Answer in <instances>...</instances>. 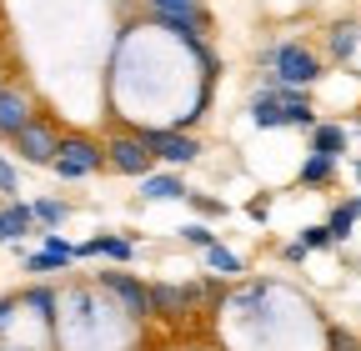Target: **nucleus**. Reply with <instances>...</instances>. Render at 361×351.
Listing matches in <instances>:
<instances>
[{
    "mask_svg": "<svg viewBox=\"0 0 361 351\" xmlns=\"http://www.w3.org/2000/svg\"><path fill=\"white\" fill-rule=\"evenodd\" d=\"M71 256H75V261H96V256H106V261H116V266H126V261L135 256V241H130V236H96V241L71 246Z\"/></svg>",
    "mask_w": 361,
    "mask_h": 351,
    "instance_id": "nucleus-9",
    "label": "nucleus"
},
{
    "mask_svg": "<svg viewBox=\"0 0 361 351\" xmlns=\"http://www.w3.org/2000/svg\"><path fill=\"white\" fill-rule=\"evenodd\" d=\"M151 146L141 141V136H135V130H121V136L106 146V166L111 171H121V176H146L151 171Z\"/></svg>",
    "mask_w": 361,
    "mask_h": 351,
    "instance_id": "nucleus-7",
    "label": "nucleus"
},
{
    "mask_svg": "<svg viewBox=\"0 0 361 351\" xmlns=\"http://www.w3.org/2000/svg\"><path fill=\"white\" fill-rule=\"evenodd\" d=\"M206 266L216 271V276H241V256H231V251H226V246H206Z\"/></svg>",
    "mask_w": 361,
    "mask_h": 351,
    "instance_id": "nucleus-21",
    "label": "nucleus"
},
{
    "mask_svg": "<svg viewBox=\"0 0 361 351\" xmlns=\"http://www.w3.org/2000/svg\"><path fill=\"white\" fill-rule=\"evenodd\" d=\"M30 216H35V226H45V231H56L61 221H66V201H30Z\"/></svg>",
    "mask_w": 361,
    "mask_h": 351,
    "instance_id": "nucleus-20",
    "label": "nucleus"
},
{
    "mask_svg": "<svg viewBox=\"0 0 361 351\" xmlns=\"http://www.w3.org/2000/svg\"><path fill=\"white\" fill-rule=\"evenodd\" d=\"M71 261H75V256H71V246H66L56 231H45V246H40L35 256H25V271H30V276H45V271L71 266Z\"/></svg>",
    "mask_w": 361,
    "mask_h": 351,
    "instance_id": "nucleus-11",
    "label": "nucleus"
},
{
    "mask_svg": "<svg viewBox=\"0 0 361 351\" xmlns=\"http://www.w3.org/2000/svg\"><path fill=\"white\" fill-rule=\"evenodd\" d=\"M186 201H191V206H196L201 216H221V211H226L221 201H211V196H201V191H186Z\"/></svg>",
    "mask_w": 361,
    "mask_h": 351,
    "instance_id": "nucleus-24",
    "label": "nucleus"
},
{
    "mask_svg": "<svg viewBox=\"0 0 361 351\" xmlns=\"http://www.w3.org/2000/svg\"><path fill=\"white\" fill-rule=\"evenodd\" d=\"M16 312H20V296H0V331L16 321Z\"/></svg>",
    "mask_w": 361,
    "mask_h": 351,
    "instance_id": "nucleus-26",
    "label": "nucleus"
},
{
    "mask_svg": "<svg viewBox=\"0 0 361 351\" xmlns=\"http://www.w3.org/2000/svg\"><path fill=\"white\" fill-rule=\"evenodd\" d=\"M331 176H336V156H326V151H311V156H306L301 186H322V181H331Z\"/></svg>",
    "mask_w": 361,
    "mask_h": 351,
    "instance_id": "nucleus-15",
    "label": "nucleus"
},
{
    "mask_svg": "<svg viewBox=\"0 0 361 351\" xmlns=\"http://www.w3.org/2000/svg\"><path fill=\"white\" fill-rule=\"evenodd\" d=\"M311 151H326V156H341V151H346V125H331V121H316V125H311Z\"/></svg>",
    "mask_w": 361,
    "mask_h": 351,
    "instance_id": "nucleus-13",
    "label": "nucleus"
},
{
    "mask_svg": "<svg viewBox=\"0 0 361 351\" xmlns=\"http://www.w3.org/2000/svg\"><path fill=\"white\" fill-rule=\"evenodd\" d=\"M180 236H186L191 246H201V251H206V246L216 241V231H206V226H180Z\"/></svg>",
    "mask_w": 361,
    "mask_h": 351,
    "instance_id": "nucleus-25",
    "label": "nucleus"
},
{
    "mask_svg": "<svg viewBox=\"0 0 361 351\" xmlns=\"http://www.w3.org/2000/svg\"><path fill=\"white\" fill-rule=\"evenodd\" d=\"M30 226H35V216H30L25 201L0 206V241H20V236H30Z\"/></svg>",
    "mask_w": 361,
    "mask_h": 351,
    "instance_id": "nucleus-12",
    "label": "nucleus"
},
{
    "mask_svg": "<svg viewBox=\"0 0 361 351\" xmlns=\"http://www.w3.org/2000/svg\"><path fill=\"white\" fill-rule=\"evenodd\" d=\"M0 191H6V196H16V166H11L6 156H0Z\"/></svg>",
    "mask_w": 361,
    "mask_h": 351,
    "instance_id": "nucleus-27",
    "label": "nucleus"
},
{
    "mask_svg": "<svg viewBox=\"0 0 361 351\" xmlns=\"http://www.w3.org/2000/svg\"><path fill=\"white\" fill-rule=\"evenodd\" d=\"M266 61L276 66V80H286V85H311V80H322V56L306 51L301 40H286V46L266 51Z\"/></svg>",
    "mask_w": 361,
    "mask_h": 351,
    "instance_id": "nucleus-3",
    "label": "nucleus"
},
{
    "mask_svg": "<svg viewBox=\"0 0 361 351\" xmlns=\"http://www.w3.org/2000/svg\"><path fill=\"white\" fill-rule=\"evenodd\" d=\"M101 166H106V146L85 141V136H61L56 161H51V171H56V176H66V181H80V176L101 171Z\"/></svg>",
    "mask_w": 361,
    "mask_h": 351,
    "instance_id": "nucleus-2",
    "label": "nucleus"
},
{
    "mask_svg": "<svg viewBox=\"0 0 361 351\" xmlns=\"http://www.w3.org/2000/svg\"><path fill=\"white\" fill-rule=\"evenodd\" d=\"M101 286L116 291V301L126 306V316H135V321L151 316V291L135 281V276H126V271H101Z\"/></svg>",
    "mask_w": 361,
    "mask_h": 351,
    "instance_id": "nucleus-8",
    "label": "nucleus"
},
{
    "mask_svg": "<svg viewBox=\"0 0 361 351\" xmlns=\"http://www.w3.org/2000/svg\"><path fill=\"white\" fill-rule=\"evenodd\" d=\"M30 116H35L30 96L16 91V85H0V136H16V130H20Z\"/></svg>",
    "mask_w": 361,
    "mask_h": 351,
    "instance_id": "nucleus-10",
    "label": "nucleus"
},
{
    "mask_svg": "<svg viewBox=\"0 0 361 351\" xmlns=\"http://www.w3.org/2000/svg\"><path fill=\"white\" fill-rule=\"evenodd\" d=\"M146 16L166 30H176L180 40H196L201 30H211V16H206V0L186 6V0H146Z\"/></svg>",
    "mask_w": 361,
    "mask_h": 351,
    "instance_id": "nucleus-1",
    "label": "nucleus"
},
{
    "mask_svg": "<svg viewBox=\"0 0 361 351\" xmlns=\"http://www.w3.org/2000/svg\"><path fill=\"white\" fill-rule=\"evenodd\" d=\"M141 196H146V201H180V196H186V186H180L176 176L166 171V176H146V186H141Z\"/></svg>",
    "mask_w": 361,
    "mask_h": 351,
    "instance_id": "nucleus-17",
    "label": "nucleus"
},
{
    "mask_svg": "<svg viewBox=\"0 0 361 351\" xmlns=\"http://www.w3.org/2000/svg\"><path fill=\"white\" fill-rule=\"evenodd\" d=\"M266 296H271V286H241V291L226 296V306L241 312V316H261V301H266Z\"/></svg>",
    "mask_w": 361,
    "mask_h": 351,
    "instance_id": "nucleus-18",
    "label": "nucleus"
},
{
    "mask_svg": "<svg viewBox=\"0 0 361 351\" xmlns=\"http://www.w3.org/2000/svg\"><path fill=\"white\" fill-rule=\"evenodd\" d=\"M351 171H356V181H361V161H356V166H351Z\"/></svg>",
    "mask_w": 361,
    "mask_h": 351,
    "instance_id": "nucleus-28",
    "label": "nucleus"
},
{
    "mask_svg": "<svg viewBox=\"0 0 361 351\" xmlns=\"http://www.w3.org/2000/svg\"><path fill=\"white\" fill-rule=\"evenodd\" d=\"M326 346H331V351H361V336H351V331H341V326H326Z\"/></svg>",
    "mask_w": 361,
    "mask_h": 351,
    "instance_id": "nucleus-22",
    "label": "nucleus"
},
{
    "mask_svg": "<svg viewBox=\"0 0 361 351\" xmlns=\"http://www.w3.org/2000/svg\"><path fill=\"white\" fill-rule=\"evenodd\" d=\"M151 291V316H186L191 306H201L216 286L211 281H191V286H166V281H156V286H146Z\"/></svg>",
    "mask_w": 361,
    "mask_h": 351,
    "instance_id": "nucleus-4",
    "label": "nucleus"
},
{
    "mask_svg": "<svg viewBox=\"0 0 361 351\" xmlns=\"http://www.w3.org/2000/svg\"><path fill=\"white\" fill-rule=\"evenodd\" d=\"M20 306H30V312H35V316H40L45 326H51V321H56V306H61V301H56V291H51V286H25V291H20Z\"/></svg>",
    "mask_w": 361,
    "mask_h": 351,
    "instance_id": "nucleus-14",
    "label": "nucleus"
},
{
    "mask_svg": "<svg viewBox=\"0 0 361 351\" xmlns=\"http://www.w3.org/2000/svg\"><path fill=\"white\" fill-rule=\"evenodd\" d=\"M356 40H361V30H356L351 20L331 25V35H326V51H331V61H351V51H356Z\"/></svg>",
    "mask_w": 361,
    "mask_h": 351,
    "instance_id": "nucleus-16",
    "label": "nucleus"
},
{
    "mask_svg": "<svg viewBox=\"0 0 361 351\" xmlns=\"http://www.w3.org/2000/svg\"><path fill=\"white\" fill-rule=\"evenodd\" d=\"M135 136H141L151 146V156L166 161V166H191L201 156V141H191L186 130H135Z\"/></svg>",
    "mask_w": 361,
    "mask_h": 351,
    "instance_id": "nucleus-6",
    "label": "nucleus"
},
{
    "mask_svg": "<svg viewBox=\"0 0 361 351\" xmlns=\"http://www.w3.org/2000/svg\"><path fill=\"white\" fill-rule=\"evenodd\" d=\"M301 246H306V251H322V246H336V241H331L326 226H306V231H301Z\"/></svg>",
    "mask_w": 361,
    "mask_h": 351,
    "instance_id": "nucleus-23",
    "label": "nucleus"
},
{
    "mask_svg": "<svg viewBox=\"0 0 361 351\" xmlns=\"http://www.w3.org/2000/svg\"><path fill=\"white\" fill-rule=\"evenodd\" d=\"M16 151H20V161H30V166H51L56 161V146H61V136H56V125L45 121V116H30L20 130H16Z\"/></svg>",
    "mask_w": 361,
    "mask_h": 351,
    "instance_id": "nucleus-5",
    "label": "nucleus"
},
{
    "mask_svg": "<svg viewBox=\"0 0 361 351\" xmlns=\"http://www.w3.org/2000/svg\"><path fill=\"white\" fill-rule=\"evenodd\" d=\"M361 221V196L356 201H346V206H336L331 211V221H326V231H331V241H346L351 236V226Z\"/></svg>",
    "mask_w": 361,
    "mask_h": 351,
    "instance_id": "nucleus-19",
    "label": "nucleus"
},
{
    "mask_svg": "<svg viewBox=\"0 0 361 351\" xmlns=\"http://www.w3.org/2000/svg\"><path fill=\"white\" fill-rule=\"evenodd\" d=\"M186 6H196V0H186Z\"/></svg>",
    "mask_w": 361,
    "mask_h": 351,
    "instance_id": "nucleus-29",
    "label": "nucleus"
}]
</instances>
